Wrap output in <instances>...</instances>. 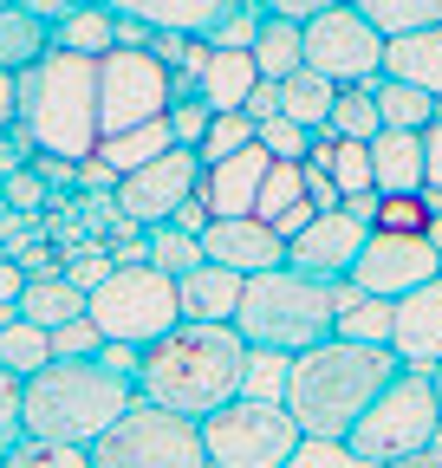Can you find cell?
Here are the masks:
<instances>
[{
	"mask_svg": "<svg viewBox=\"0 0 442 468\" xmlns=\"http://www.w3.org/2000/svg\"><path fill=\"white\" fill-rule=\"evenodd\" d=\"M26 169L39 176L46 189H79V163H66V156H52V150H33V156H26Z\"/></svg>",
	"mask_w": 442,
	"mask_h": 468,
	"instance_id": "obj_47",
	"label": "cell"
},
{
	"mask_svg": "<svg viewBox=\"0 0 442 468\" xmlns=\"http://www.w3.org/2000/svg\"><path fill=\"white\" fill-rule=\"evenodd\" d=\"M423 221H429L423 189L416 196H377V215H371V228H391V234H423Z\"/></svg>",
	"mask_w": 442,
	"mask_h": 468,
	"instance_id": "obj_41",
	"label": "cell"
},
{
	"mask_svg": "<svg viewBox=\"0 0 442 468\" xmlns=\"http://www.w3.org/2000/svg\"><path fill=\"white\" fill-rule=\"evenodd\" d=\"M85 313V286H72L66 280V267L59 273H33L26 280V292H20V319H33V325H66V319H79Z\"/></svg>",
	"mask_w": 442,
	"mask_h": 468,
	"instance_id": "obj_23",
	"label": "cell"
},
{
	"mask_svg": "<svg viewBox=\"0 0 442 468\" xmlns=\"http://www.w3.org/2000/svg\"><path fill=\"white\" fill-rule=\"evenodd\" d=\"M384 72L423 85L429 98H442V27H423V33L391 39V46H384Z\"/></svg>",
	"mask_w": 442,
	"mask_h": 468,
	"instance_id": "obj_22",
	"label": "cell"
},
{
	"mask_svg": "<svg viewBox=\"0 0 442 468\" xmlns=\"http://www.w3.org/2000/svg\"><path fill=\"white\" fill-rule=\"evenodd\" d=\"M241 378H247V338L235 332V319H176L137 351V397L195 423L228 397H241Z\"/></svg>",
	"mask_w": 442,
	"mask_h": 468,
	"instance_id": "obj_2",
	"label": "cell"
},
{
	"mask_svg": "<svg viewBox=\"0 0 442 468\" xmlns=\"http://www.w3.org/2000/svg\"><path fill=\"white\" fill-rule=\"evenodd\" d=\"M20 7H33L39 20H59V14H72V7H79V0H20Z\"/></svg>",
	"mask_w": 442,
	"mask_h": 468,
	"instance_id": "obj_61",
	"label": "cell"
},
{
	"mask_svg": "<svg viewBox=\"0 0 442 468\" xmlns=\"http://www.w3.org/2000/svg\"><path fill=\"white\" fill-rule=\"evenodd\" d=\"M254 144H260L267 156L306 163V150H312V131H306V124H293L287 111H273V117H260V124H254Z\"/></svg>",
	"mask_w": 442,
	"mask_h": 468,
	"instance_id": "obj_37",
	"label": "cell"
},
{
	"mask_svg": "<svg viewBox=\"0 0 442 468\" xmlns=\"http://www.w3.org/2000/svg\"><path fill=\"white\" fill-rule=\"evenodd\" d=\"M371 98H377V117H384L391 131H423L429 117H436V98H429L423 85H410V79H391V72L371 85Z\"/></svg>",
	"mask_w": 442,
	"mask_h": 468,
	"instance_id": "obj_29",
	"label": "cell"
},
{
	"mask_svg": "<svg viewBox=\"0 0 442 468\" xmlns=\"http://www.w3.org/2000/svg\"><path fill=\"white\" fill-rule=\"evenodd\" d=\"M325 131H332V137H358V144H371V137L384 131L371 85H339V98H332V117H325Z\"/></svg>",
	"mask_w": 442,
	"mask_h": 468,
	"instance_id": "obj_32",
	"label": "cell"
},
{
	"mask_svg": "<svg viewBox=\"0 0 442 468\" xmlns=\"http://www.w3.org/2000/svg\"><path fill=\"white\" fill-rule=\"evenodd\" d=\"M280 390H287V358H280V351H247L241 397H280Z\"/></svg>",
	"mask_w": 442,
	"mask_h": 468,
	"instance_id": "obj_42",
	"label": "cell"
},
{
	"mask_svg": "<svg viewBox=\"0 0 442 468\" xmlns=\"http://www.w3.org/2000/svg\"><path fill=\"white\" fill-rule=\"evenodd\" d=\"M176 292H183V319H235L241 273L221 261H195L189 273H176Z\"/></svg>",
	"mask_w": 442,
	"mask_h": 468,
	"instance_id": "obj_20",
	"label": "cell"
},
{
	"mask_svg": "<svg viewBox=\"0 0 442 468\" xmlns=\"http://www.w3.org/2000/svg\"><path fill=\"white\" fill-rule=\"evenodd\" d=\"M345 215H358V221L371 228V215H377V189H352V196H345Z\"/></svg>",
	"mask_w": 442,
	"mask_h": 468,
	"instance_id": "obj_60",
	"label": "cell"
},
{
	"mask_svg": "<svg viewBox=\"0 0 442 468\" xmlns=\"http://www.w3.org/2000/svg\"><path fill=\"white\" fill-rule=\"evenodd\" d=\"M98 351H104V332L91 325V313L52 325V358H98Z\"/></svg>",
	"mask_w": 442,
	"mask_h": 468,
	"instance_id": "obj_40",
	"label": "cell"
},
{
	"mask_svg": "<svg viewBox=\"0 0 442 468\" xmlns=\"http://www.w3.org/2000/svg\"><path fill=\"white\" fill-rule=\"evenodd\" d=\"M404 371L391 345H364V338H319L287 358V390L280 403L293 410V423L306 442H345L352 423L371 410V397Z\"/></svg>",
	"mask_w": 442,
	"mask_h": 468,
	"instance_id": "obj_1",
	"label": "cell"
},
{
	"mask_svg": "<svg viewBox=\"0 0 442 468\" xmlns=\"http://www.w3.org/2000/svg\"><path fill=\"white\" fill-rule=\"evenodd\" d=\"M429 371H436V403H442V365H429Z\"/></svg>",
	"mask_w": 442,
	"mask_h": 468,
	"instance_id": "obj_63",
	"label": "cell"
},
{
	"mask_svg": "<svg viewBox=\"0 0 442 468\" xmlns=\"http://www.w3.org/2000/svg\"><path fill=\"white\" fill-rule=\"evenodd\" d=\"M0 7H7V0H0Z\"/></svg>",
	"mask_w": 442,
	"mask_h": 468,
	"instance_id": "obj_64",
	"label": "cell"
},
{
	"mask_svg": "<svg viewBox=\"0 0 442 468\" xmlns=\"http://www.w3.org/2000/svg\"><path fill=\"white\" fill-rule=\"evenodd\" d=\"M391 313H397V300L364 292L358 306H345L339 319H332V332H339V338H364V345H391Z\"/></svg>",
	"mask_w": 442,
	"mask_h": 468,
	"instance_id": "obj_33",
	"label": "cell"
},
{
	"mask_svg": "<svg viewBox=\"0 0 442 468\" xmlns=\"http://www.w3.org/2000/svg\"><path fill=\"white\" fill-rule=\"evenodd\" d=\"M371 189L377 196H416L423 189V131H391L371 137Z\"/></svg>",
	"mask_w": 442,
	"mask_h": 468,
	"instance_id": "obj_19",
	"label": "cell"
},
{
	"mask_svg": "<svg viewBox=\"0 0 442 468\" xmlns=\"http://www.w3.org/2000/svg\"><path fill=\"white\" fill-rule=\"evenodd\" d=\"M352 7H358L384 39H404V33L442 27V0H352Z\"/></svg>",
	"mask_w": 442,
	"mask_h": 468,
	"instance_id": "obj_30",
	"label": "cell"
},
{
	"mask_svg": "<svg viewBox=\"0 0 442 468\" xmlns=\"http://www.w3.org/2000/svg\"><path fill=\"white\" fill-rule=\"evenodd\" d=\"M110 27H118V14H110L104 0H79L72 14L52 20V46L85 52V58H104V52H110Z\"/></svg>",
	"mask_w": 442,
	"mask_h": 468,
	"instance_id": "obj_25",
	"label": "cell"
},
{
	"mask_svg": "<svg viewBox=\"0 0 442 468\" xmlns=\"http://www.w3.org/2000/svg\"><path fill=\"white\" fill-rule=\"evenodd\" d=\"M170 221H176V228H183V234H202V228H208V202H202V196H195V189H189V196H183V202H176V215H170Z\"/></svg>",
	"mask_w": 442,
	"mask_h": 468,
	"instance_id": "obj_55",
	"label": "cell"
},
{
	"mask_svg": "<svg viewBox=\"0 0 442 468\" xmlns=\"http://www.w3.org/2000/svg\"><path fill=\"white\" fill-rule=\"evenodd\" d=\"M104 273H110V254H85V261H66V280H72V286H85V292H91V286H98Z\"/></svg>",
	"mask_w": 442,
	"mask_h": 468,
	"instance_id": "obj_54",
	"label": "cell"
},
{
	"mask_svg": "<svg viewBox=\"0 0 442 468\" xmlns=\"http://www.w3.org/2000/svg\"><path fill=\"white\" fill-rule=\"evenodd\" d=\"M391 351L404 365H442V273L410 286L391 313Z\"/></svg>",
	"mask_w": 442,
	"mask_h": 468,
	"instance_id": "obj_16",
	"label": "cell"
},
{
	"mask_svg": "<svg viewBox=\"0 0 442 468\" xmlns=\"http://www.w3.org/2000/svg\"><path fill=\"white\" fill-rule=\"evenodd\" d=\"M150 33H156V27H143V20H131V14H118V27H110V46H150Z\"/></svg>",
	"mask_w": 442,
	"mask_h": 468,
	"instance_id": "obj_58",
	"label": "cell"
},
{
	"mask_svg": "<svg viewBox=\"0 0 442 468\" xmlns=\"http://www.w3.org/2000/svg\"><path fill=\"white\" fill-rule=\"evenodd\" d=\"M0 468H91L85 442H46V436H20L7 449V462Z\"/></svg>",
	"mask_w": 442,
	"mask_h": 468,
	"instance_id": "obj_34",
	"label": "cell"
},
{
	"mask_svg": "<svg viewBox=\"0 0 442 468\" xmlns=\"http://www.w3.org/2000/svg\"><path fill=\"white\" fill-rule=\"evenodd\" d=\"M183 46H189V33H150V58H163V66H183Z\"/></svg>",
	"mask_w": 442,
	"mask_h": 468,
	"instance_id": "obj_57",
	"label": "cell"
},
{
	"mask_svg": "<svg viewBox=\"0 0 442 468\" xmlns=\"http://www.w3.org/2000/svg\"><path fill=\"white\" fill-rule=\"evenodd\" d=\"M195 176H202V156H195L189 144H170L163 156L124 169L118 189H110V202H118V215H131L137 228H156V221L176 215V202L195 189Z\"/></svg>",
	"mask_w": 442,
	"mask_h": 468,
	"instance_id": "obj_12",
	"label": "cell"
},
{
	"mask_svg": "<svg viewBox=\"0 0 442 468\" xmlns=\"http://www.w3.org/2000/svg\"><path fill=\"white\" fill-rule=\"evenodd\" d=\"M260 20H267V7H260V0H235V7H228V20H221L215 27V39L208 46H254V33H260Z\"/></svg>",
	"mask_w": 442,
	"mask_h": 468,
	"instance_id": "obj_43",
	"label": "cell"
},
{
	"mask_svg": "<svg viewBox=\"0 0 442 468\" xmlns=\"http://www.w3.org/2000/svg\"><path fill=\"white\" fill-rule=\"evenodd\" d=\"M267 150L247 144L235 156H221V163H202L195 176V196L208 202V215H254V196H260V176H267Z\"/></svg>",
	"mask_w": 442,
	"mask_h": 468,
	"instance_id": "obj_17",
	"label": "cell"
},
{
	"mask_svg": "<svg viewBox=\"0 0 442 468\" xmlns=\"http://www.w3.org/2000/svg\"><path fill=\"white\" fill-rule=\"evenodd\" d=\"M312 215H319V208H312V202H306V196H300V202H287V208H280V215H273V221H267V228H273V234H280V241H293V234H300V228H306V221H312Z\"/></svg>",
	"mask_w": 442,
	"mask_h": 468,
	"instance_id": "obj_53",
	"label": "cell"
},
{
	"mask_svg": "<svg viewBox=\"0 0 442 468\" xmlns=\"http://www.w3.org/2000/svg\"><path fill=\"white\" fill-rule=\"evenodd\" d=\"M332 183H339L345 196L352 189H371V144H358V137L332 144Z\"/></svg>",
	"mask_w": 442,
	"mask_h": 468,
	"instance_id": "obj_39",
	"label": "cell"
},
{
	"mask_svg": "<svg viewBox=\"0 0 442 468\" xmlns=\"http://www.w3.org/2000/svg\"><path fill=\"white\" fill-rule=\"evenodd\" d=\"M247 52H254L260 79H287V72H300V66H306V52H300V20H280V14H267Z\"/></svg>",
	"mask_w": 442,
	"mask_h": 468,
	"instance_id": "obj_28",
	"label": "cell"
},
{
	"mask_svg": "<svg viewBox=\"0 0 442 468\" xmlns=\"http://www.w3.org/2000/svg\"><path fill=\"white\" fill-rule=\"evenodd\" d=\"M137 403V378L104 358H52L20 378V430L46 442H91Z\"/></svg>",
	"mask_w": 442,
	"mask_h": 468,
	"instance_id": "obj_3",
	"label": "cell"
},
{
	"mask_svg": "<svg viewBox=\"0 0 442 468\" xmlns=\"http://www.w3.org/2000/svg\"><path fill=\"white\" fill-rule=\"evenodd\" d=\"M208 117H215V111H208V98H176V104H170V137L195 150V144H202V131H208Z\"/></svg>",
	"mask_w": 442,
	"mask_h": 468,
	"instance_id": "obj_45",
	"label": "cell"
},
{
	"mask_svg": "<svg viewBox=\"0 0 442 468\" xmlns=\"http://www.w3.org/2000/svg\"><path fill=\"white\" fill-rule=\"evenodd\" d=\"M300 196H306V169H300V163H287V156H273V163H267V176H260L254 215H260V221H273V215H280L287 202H300Z\"/></svg>",
	"mask_w": 442,
	"mask_h": 468,
	"instance_id": "obj_35",
	"label": "cell"
},
{
	"mask_svg": "<svg viewBox=\"0 0 442 468\" xmlns=\"http://www.w3.org/2000/svg\"><path fill=\"white\" fill-rule=\"evenodd\" d=\"M423 234H429V248L442 254V208H429V221H423Z\"/></svg>",
	"mask_w": 442,
	"mask_h": 468,
	"instance_id": "obj_62",
	"label": "cell"
},
{
	"mask_svg": "<svg viewBox=\"0 0 442 468\" xmlns=\"http://www.w3.org/2000/svg\"><path fill=\"white\" fill-rule=\"evenodd\" d=\"M0 365L14 378H33L39 365H52V332L33 325V319H7L0 325Z\"/></svg>",
	"mask_w": 442,
	"mask_h": 468,
	"instance_id": "obj_31",
	"label": "cell"
},
{
	"mask_svg": "<svg viewBox=\"0 0 442 468\" xmlns=\"http://www.w3.org/2000/svg\"><path fill=\"white\" fill-rule=\"evenodd\" d=\"M241 111L254 117V124H260V117H273V111H280V79H254V91L241 98Z\"/></svg>",
	"mask_w": 442,
	"mask_h": 468,
	"instance_id": "obj_52",
	"label": "cell"
},
{
	"mask_svg": "<svg viewBox=\"0 0 442 468\" xmlns=\"http://www.w3.org/2000/svg\"><path fill=\"white\" fill-rule=\"evenodd\" d=\"M436 273H442V254L429 248V234H391V228H371L352 261V280L364 292H377V300H404L410 286H423Z\"/></svg>",
	"mask_w": 442,
	"mask_h": 468,
	"instance_id": "obj_13",
	"label": "cell"
},
{
	"mask_svg": "<svg viewBox=\"0 0 442 468\" xmlns=\"http://www.w3.org/2000/svg\"><path fill=\"white\" fill-rule=\"evenodd\" d=\"M377 468H442V442H429V449H410V455H391V462H377Z\"/></svg>",
	"mask_w": 442,
	"mask_h": 468,
	"instance_id": "obj_59",
	"label": "cell"
},
{
	"mask_svg": "<svg viewBox=\"0 0 442 468\" xmlns=\"http://www.w3.org/2000/svg\"><path fill=\"white\" fill-rule=\"evenodd\" d=\"M85 455H91V468H208L202 423L176 417L163 403H143V397L104 436H91Z\"/></svg>",
	"mask_w": 442,
	"mask_h": 468,
	"instance_id": "obj_9",
	"label": "cell"
},
{
	"mask_svg": "<svg viewBox=\"0 0 442 468\" xmlns=\"http://www.w3.org/2000/svg\"><path fill=\"white\" fill-rule=\"evenodd\" d=\"M46 196H52V189L39 183V176H33L26 163L0 176V202H7V208H20V215H39V208H46Z\"/></svg>",
	"mask_w": 442,
	"mask_h": 468,
	"instance_id": "obj_44",
	"label": "cell"
},
{
	"mask_svg": "<svg viewBox=\"0 0 442 468\" xmlns=\"http://www.w3.org/2000/svg\"><path fill=\"white\" fill-rule=\"evenodd\" d=\"M364 234H371V228H364L358 215H345V208L312 215L293 241H287V267H300V273H312V280H339V273H352Z\"/></svg>",
	"mask_w": 442,
	"mask_h": 468,
	"instance_id": "obj_15",
	"label": "cell"
},
{
	"mask_svg": "<svg viewBox=\"0 0 442 468\" xmlns=\"http://www.w3.org/2000/svg\"><path fill=\"white\" fill-rule=\"evenodd\" d=\"M170 117V66L143 46H110L98 58V137Z\"/></svg>",
	"mask_w": 442,
	"mask_h": 468,
	"instance_id": "obj_11",
	"label": "cell"
},
{
	"mask_svg": "<svg viewBox=\"0 0 442 468\" xmlns=\"http://www.w3.org/2000/svg\"><path fill=\"white\" fill-rule=\"evenodd\" d=\"M332 319H339L332 286L300 273V267H267V273L241 280L235 332L247 338V351H280V358H293V351L332 338Z\"/></svg>",
	"mask_w": 442,
	"mask_h": 468,
	"instance_id": "obj_5",
	"label": "cell"
},
{
	"mask_svg": "<svg viewBox=\"0 0 442 468\" xmlns=\"http://www.w3.org/2000/svg\"><path fill=\"white\" fill-rule=\"evenodd\" d=\"M26 430H20V378L0 365V462H7V449L20 442Z\"/></svg>",
	"mask_w": 442,
	"mask_h": 468,
	"instance_id": "obj_46",
	"label": "cell"
},
{
	"mask_svg": "<svg viewBox=\"0 0 442 468\" xmlns=\"http://www.w3.org/2000/svg\"><path fill=\"white\" fill-rule=\"evenodd\" d=\"M176 137H170V117H150V124H131V131H110V137H98V156L110 163V169H137V163H150V156H163Z\"/></svg>",
	"mask_w": 442,
	"mask_h": 468,
	"instance_id": "obj_27",
	"label": "cell"
},
{
	"mask_svg": "<svg viewBox=\"0 0 442 468\" xmlns=\"http://www.w3.org/2000/svg\"><path fill=\"white\" fill-rule=\"evenodd\" d=\"M423 189H442V117L423 124Z\"/></svg>",
	"mask_w": 442,
	"mask_h": 468,
	"instance_id": "obj_50",
	"label": "cell"
},
{
	"mask_svg": "<svg viewBox=\"0 0 442 468\" xmlns=\"http://www.w3.org/2000/svg\"><path fill=\"white\" fill-rule=\"evenodd\" d=\"M306 169V202L319 208V215H332V208H345V189L332 183V169H319V163H300Z\"/></svg>",
	"mask_w": 442,
	"mask_h": 468,
	"instance_id": "obj_48",
	"label": "cell"
},
{
	"mask_svg": "<svg viewBox=\"0 0 442 468\" xmlns=\"http://www.w3.org/2000/svg\"><path fill=\"white\" fill-rule=\"evenodd\" d=\"M300 423L280 397H228L202 417L208 468H287L300 455Z\"/></svg>",
	"mask_w": 442,
	"mask_h": 468,
	"instance_id": "obj_8",
	"label": "cell"
},
{
	"mask_svg": "<svg viewBox=\"0 0 442 468\" xmlns=\"http://www.w3.org/2000/svg\"><path fill=\"white\" fill-rule=\"evenodd\" d=\"M26 150H52L66 163L98 156V58L46 46L20 72V131Z\"/></svg>",
	"mask_w": 442,
	"mask_h": 468,
	"instance_id": "obj_4",
	"label": "cell"
},
{
	"mask_svg": "<svg viewBox=\"0 0 442 468\" xmlns=\"http://www.w3.org/2000/svg\"><path fill=\"white\" fill-rule=\"evenodd\" d=\"M332 98H339V85H332V79H319L312 66H300V72H287V79H280V111L293 117V124H306L312 137L325 131Z\"/></svg>",
	"mask_w": 442,
	"mask_h": 468,
	"instance_id": "obj_26",
	"label": "cell"
},
{
	"mask_svg": "<svg viewBox=\"0 0 442 468\" xmlns=\"http://www.w3.org/2000/svg\"><path fill=\"white\" fill-rule=\"evenodd\" d=\"M267 14H280V20H312L319 7H339V0H260Z\"/></svg>",
	"mask_w": 442,
	"mask_h": 468,
	"instance_id": "obj_56",
	"label": "cell"
},
{
	"mask_svg": "<svg viewBox=\"0 0 442 468\" xmlns=\"http://www.w3.org/2000/svg\"><path fill=\"white\" fill-rule=\"evenodd\" d=\"M429 442H442V403H436V371L429 365H404L345 436V449L371 468L391 462V455H410V449H429Z\"/></svg>",
	"mask_w": 442,
	"mask_h": 468,
	"instance_id": "obj_6",
	"label": "cell"
},
{
	"mask_svg": "<svg viewBox=\"0 0 442 468\" xmlns=\"http://www.w3.org/2000/svg\"><path fill=\"white\" fill-rule=\"evenodd\" d=\"M195 241H202V261L235 267L241 280L247 273H267V267H287V241L260 215H208V228L195 234Z\"/></svg>",
	"mask_w": 442,
	"mask_h": 468,
	"instance_id": "obj_14",
	"label": "cell"
},
{
	"mask_svg": "<svg viewBox=\"0 0 442 468\" xmlns=\"http://www.w3.org/2000/svg\"><path fill=\"white\" fill-rule=\"evenodd\" d=\"M110 14H131L156 33H189V39H215V27L228 20L235 0H104Z\"/></svg>",
	"mask_w": 442,
	"mask_h": 468,
	"instance_id": "obj_18",
	"label": "cell"
},
{
	"mask_svg": "<svg viewBox=\"0 0 442 468\" xmlns=\"http://www.w3.org/2000/svg\"><path fill=\"white\" fill-rule=\"evenodd\" d=\"M384 39L352 0H339V7H319L312 20H300V52L306 66L332 85H377L384 79Z\"/></svg>",
	"mask_w": 442,
	"mask_h": 468,
	"instance_id": "obj_10",
	"label": "cell"
},
{
	"mask_svg": "<svg viewBox=\"0 0 442 468\" xmlns=\"http://www.w3.org/2000/svg\"><path fill=\"white\" fill-rule=\"evenodd\" d=\"M85 313L110 345H150L183 319V292L176 273H163L156 261H131V267H110L91 292H85Z\"/></svg>",
	"mask_w": 442,
	"mask_h": 468,
	"instance_id": "obj_7",
	"label": "cell"
},
{
	"mask_svg": "<svg viewBox=\"0 0 442 468\" xmlns=\"http://www.w3.org/2000/svg\"><path fill=\"white\" fill-rule=\"evenodd\" d=\"M247 144H254V117H247V111H215L208 131H202V144H195V156H202V163H221V156L247 150Z\"/></svg>",
	"mask_w": 442,
	"mask_h": 468,
	"instance_id": "obj_36",
	"label": "cell"
},
{
	"mask_svg": "<svg viewBox=\"0 0 442 468\" xmlns=\"http://www.w3.org/2000/svg\"><path fill=\"white\" fill-rule=\"evenodd\" d=\"M20 131V72L0 66V137H14Z\"/></svg>",
	"mask_w": 442,
	"mask_h": 468,
	"instance_id": "obj_51",
	"label": "cell"
},
{
	"mask_svg": "<svg viewBox=\"0 0 442 468\" xmlns=\"http://www.w3.org/2000/svg\"><path fill=\"white\" fill-rule=\"evenodd\" d=\"M254 79H260L254 52L208 46V58H202V98H208V111H241V98L254 91Z\"/></svg>",
	"mask_w": 442,
	"mask_h": 468,
	"instance_id": "obj_21",
	"label": "cell"
},
{
	"mask_svg": "<svg viewBox=\"0 0 442 468\" xmlns=\"http://www.w3.org/2000/svg\"><path fill=\"white\" fill-rule=\"evenodd\" d=\"M46 46H52V20H39L33 7L7 0V7H0V66H7V72H26Z\"/></svg>",
	"mask_w": 442,
	"mask_h": 468,
	"instance_id": "obj_24",
	"label": "cell"
},
{
	"mask_svg": "<svg viewBox=\"0 0 442 468\" xmlns=\"http://www.w3.org/2000/svg\"><path fill=\"white\" fill-rule=\"evenodd\" d=\"M20 292H26V267L0 254V325L20 319Z\"/></svg>",
	"mask_w": 442,
	"mask_h": 468,
	"instance_id": "obj_49",
	"label": "cell"
},
{
	"mask_svg": "<svg viewBox=\"0 0 442 468\" xmlns=\"http://www.w3.org/2000/svg\"><path fill=\"white\" fill-rule=\"evenodd\" d=\"M150 261H156L163 273H189V267L202 261V241H195V234H183L176 221H156V228H150Z\"/></svg>",
	"mask_w": 442,
	"mask_h": 468,
	"instance_id": "obj_38",
	"label": "cell"
}]
</instances>
